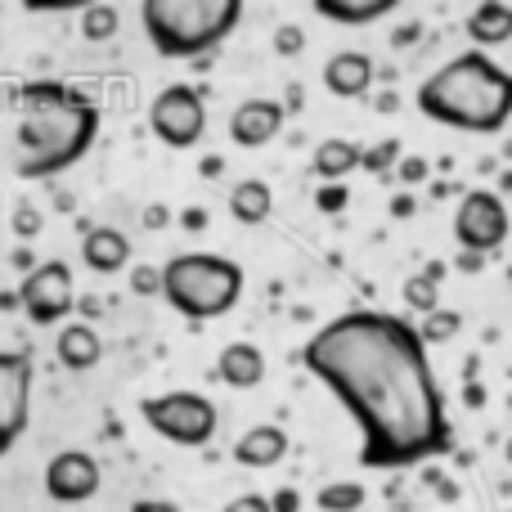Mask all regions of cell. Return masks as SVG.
<instances>
[{
	"label": "cell",
	"instance_id": "cell-1",
	"mask_svg": "<svg viewBox=\"0 0 512 512\" xmlns=\"http://www.w3.org/2000/svg\"><path fill=\"white\" fill-rule=\"evenodd\" d=\"M301 364L360 427V468L400 472L454 450V423L414 324L346 310L310 333Z\"/></svg>",
	"mask_w": 512,
	"mask_h": 512
},
{
	"label": "cell",
	"instance_id": "cell-2",
	"mask_svg": "<svg viewBox=\"0 0 512 512\" xmlns=\"http://www.w3.org/2000/svg\"><path fill=\"white\" fill-rule=\"evenodd\" d=\"M99 135V104L68 81H27L18 99V176L50 180L77 167Z\"/></svg>",
	"mask_w": 512,
	"mask_h": 512
},
{
	"label": "cell",
	"instance_id": "cell-3",
	"mask_svg": "<svg viewBox=\"0 0 512 512\" xmlns=\"http://www.w3.org/2000/svg\"><path fill=\"white\" fill-rule=\"evenodd\" d=\"M414 104L436 126L468 135H499L512 117V77L490 54L463 50L414 90Z\"/></svg>",
	"mask_w": 512,
	"mask_h": 512
},
{
	"label": "cell",
	"instance_id": "cell-4",
	"mask_svg": "<svg viewBox=\"0 0 512 512\" xmlns=\"http://www.w3.org/2000/svg\"><path fill=\"white\" fill-rule=\"evenodd\" d=\"M140 23L162 59H203L243 23V0H144Z\"/></svg>",
	"mask_w": 512,
	"mask_h": 512
},
{
	"label": "cell",
	"instance_id": "cell-5",
	"mask_svg": "<svg viewBox=\"0 0 512 512\" xmlns=\"http://www.w3.org/2000/svg\"><path fill=\"white\" fill-rule=\"evenodd\" d=\"M158 274H162L158 297H167V306L176 315H185L189 324L230 315L243 297V265L216 252H180Z\"/></svg>",
	"mask_w": 512,
	"mask_h": 512
},
{
	"label": "cell",
	"instance_id": "cell-6",
	"mask_svg": "<svg viewBox=\"0 0 512 512\" xmlns=\"http://www.w3.org/2000/svg\"><path fill=\"white\" fill-rule=\"evenodd\" d=\"M140 414L162 441L180 445V450H203V445H212L216 427H221V409H216L203 391H162V396H144Z\"/></svg>",
	"mask_w": 512,
	"mask_h": 512
},
{
	"label": "cell",
	"instance_id": "cell-7",
	"mask_svg": "<svg viewBox=\"0 0 512 512\" xmlns=\"http://www.w3.org/2000/svg\"><path fill=\"white\" fill-rule=\"evenodd\" d=\"M18 306H23L27 324L36 328H50L63 324V319L77 310V279H72V265L68 261H41L23 274L18 283Z\"/></svg>",
	"mask_w": 512,
	"mask_h": 512
},
{
	"label": "cell",
	"instance_id": "cell-8",
	"mask_svg": "<svg viewBox=\"0 0 512 512\" xmlns=\"http://www.w3.org/2000/svg\"><path fill=\"white\" fill-rule=\"evenodd\" d=\"M454 239L468 256L486 261L490 252H499L508 243V207L495 189H468L454 212Z\"/></svg>",
	"mask_w": 512,
	"mask_h": 512
},
{
	"label": "cell",
	"instance_id": "cell-9",
	"mask_svg": "<svg viewBox=\"0 0 512 512\" xmlns=\"http://www.w3.org/2000/svg\"><path fill=\"white\" fill-rule=\"evenodd\" d=\"M149 131L167 149H194L207 131V108L194 86H167L149 104Z\"/></svg>",
	"mask_w": 512,
	"mask_h": 512
},
{
	"label": "cell",
	"instance_id": "cell-10",
	"mask_svg": "<svg viewBox=\"0 0 512 512\" xmlns=\"http://www.w3.org/2000/svg\"><path fill=\"white\" fill-rule=\"evenodd\" d=\"M32 423V360L23 351H0V459L23 441Z\"/></svg>",
	"mask_w": 512,
	"mask_h": 512
},
{
	"label": "cell",
	"instance_id": "cell-11",
	"mask_svg": "<svg viewBox=\"0 0 512 512\" xmlns=\"http://www.w3.org/2000/svg\"><path fill=\"white\" fill-rule=\"evenodd\" d=\"M104 486V468L86 450H59L45 463V499L50 504H90Z\"/></svg>",
	"mask_w": 512,
	"mask_h": 512
},
{
	"label": "cell",
	"instance_id": "cell-12",
	"mask_svg": "<svg viewBox=\"0 0 512 512\" xmlns=\"http://www.w3.org/2000/svg\"><path fill=\"white\" fill-rule=\"evenodd\" d=\"M283 117H288V108L279 99H243L230 113V140L239 149H265V144L279 140Z\"/></svg>",
	"mask_w": 512,
	"mask_h": 512
},
{
	"label": "cell",
	"instance_id": "cell-13",
	"mask_svg": "<svg viewBox=\"0 0 512 512\" xmlns=\"http://www.w3.org/2000/svg\"><path fill=\"white\" fill-rule=\"evenodd\" d=\"M378 81V63L364 50H337L333 59L324 63V90L337 99H360L373 90Z\"/></svg>",
	"mask_w": 512,
	"mask_h": 512
},
{
	"label": "cell",
	"instance_id": "cell-14",
	"mask_svg": "<svg viewBox=\"0 0 512 512\" xmlns=\"http://www.w3.org/2000/svg\"><path fill=\"white\" fill-rule=\"evenodd\" d=\"M81 261L95 274H117L131 265V239L117 225H90L81 239Z\"/></svg>",
	"mask_w": 512,
	"mask_h": 512
},
{
	"label": "cell",
	"instance_id": "cell-15",
	"mask_svg": "<svg viewBox=\"0 0 512 512\" xmlns=\"http://www.w3.org/2000/svg\"><path fill=\"white\" fill-rule=\"evenodd\" d=\"M283 454H288V432L274 427V423H256V427H248V432L239 436V441H234V463L248 468V472L274 468Z\"/></svg>",
	"mask_w": 512,
	"mask_h": 512
},
{
	"label": "cell",
	"instance_id": "cell-16",
	"mask_svg": "<svg viewBox=\"0 0 512 512\" xmlns=\"http://www.w3.org/2000/svg\"><path fill=\"white\" fill-rule=\"evenodd\" d=\"M54 355H59V364L68 373H86V369H95V364L104 360V342H99L95 324L77 319V324L59 328V337H54Z\"/></svg>",
	"mask_w": 512,
	"mask_h": 512
},
{
	"label": "cell",
	"instance_id": "cell-17",
	"mask_svg": "<svg viewBox=\"0 0 512 512\" xmlns=\"http://www.w3.org/2000/svg\"><path fill=\"white\" fill-rule=\"evenodd\" d=\"M216 378H221L225 387H234V391L261 387V382H265V355H261V346L230 342L221 351V360H216Z\"/></svg>",
	"mask_w": 512,
	"mask_h": 512
},
{
	"label": "cell",
	"instance_id": "cell-18",
	"mask_svg": "<svg viewBox=\"0 0 512 512\" xmlns=\"http://www.w3.org/2000/svg\"><path fill=\"white\" fill-rule=\"evenodd\" d=\"M468 36H472V50L486 54L490 45H504L512 36V9L504 0H486L468 14Z\"/></svg>",
	"mask_w": 512,
	"mask_h": 512
},
{
	"label": "cell",
	"instance_id": "cell-19",
	"mask_svg": "<svg viewBox=\"0 0 512 512\" xmlns=\"http://www.w3.org/2000/svg\"><path fill=\"white\" fill-rule=\"evenodd\" d=\"M310 167H315V176L324 180V185H342V180L351 176L355 167H360V144L333 135V140L315 144V158H310Z\"/></svg>",
	"mask_w": 512,
	"mask_h": 512
},
{
	"label": "cell",
	"instance_id": "cell-20",
	"mask_svg": "<svg viewBox=\"0 0 512 512\" xmlns=\"http://www.w3.org/2000/svg\"><path fill=\"white\" fill-rule=\"evenodd\" d=\"M396 5L400 0H315V14L342 27H364V23H378V18L396 14Z\"/></svg>",
	"mask_w": 512,
	"mask_h": 512
},
{
	"label": "cell",
	"instance_id": "cell-21",
	"mask_svg": "<svg viewBox=\"0 0 512 512\" xmlns=\"http://www.w3.org/2000/svg\"><path fill=\"white\" fill-rule=\"evenodd\" d=\"M274 212V194L265 180H239L230 189V216L239 225H265Z\"/></svg>",
	"mask_w": 512,
	"mask_h": 512
},
{
	"label": "cell",
	"instance_id": "cell-22",
	"mask_svg": "<svg viewBox=\"0 0 512 512\" xmlns=\"http://www.w3.org/2000/svg\"><path fill=\"white\" fill-rule=\"evenodd\" d=\"M364 504H369V490H364V481H328V486L315 495V508L319 512H360Z\"/></svg>",
	"mask_w": 512,
	"mask_h": 512
},
{
	"label": "cell",
	"instance_id": "cell-23",
	"mask_svg": "<svg viewBox=\"0 0 512 512\" xmlns=\"http://www.w3.org/2000/svg\"><path fill=\"white\" fill-rule=\"evenodd\" d=\"M117 27H122V14H117V5H108V0H95V5L81 9V36H86L90 45L113 41Z\"/></svg>",
	"mask_w": 512,
	"mask_h": 512
},
{
	"label": "cell",
	"instance_id": "cell-24",
	"mask_svg": "<svg viewBox=\"0 0 512 512\" xmlns=\"http://www.w3.org/2000/svg\"><path fill=\"white\" fill-rule=\"evenodd\" d=\"M400 292H405V306H409V310H418V315H432V310H441V283L427 279L423 270L409 274L405 288H400Z\"/></svg>",
	"mask_w": 512,
	"mask_h": 512
},
{
	"label": "cell",
	"instance_id": "cell-25",
	"mask_svg": "<svg viewBox=\"0 0 512 512\" xmlns=\"http://www.w3.org/2000/svg\"><path fill=\"white\" fill-rule=\"evenodd\" d=\"M459 328H463L459 310H432V315H423V324H414V333L423 346H436V342H450Z\"/></svg>",
	"mask_w": 512,
	"mask_h": 512
},
{
	"label": "cell",
	"instance_id": "cell-26",
	"mask_svg": "<svg viewBox=\"0 0 512 512\" xmlns=\"http://www.w3.org/2000/svg\"><path fill=\"white\" fill-rule=\"evenodd\" d=\"M400 158H405V144L400 140H378V144H369V149H360V167L369 171V176H391Z\"/></svg>",
	"mask_w": 512,
	"mask_h": 512
},
{
	"label": "cell",
	"instance_id": "cell-27",
	"mask_svg": "<svg viewBox=\"0 0 512 512\" xmlns=\"http://www.w3.org/2000/svg\"><path fill=\"white\" fill-rule=\"evenodd\" d=\"M131 292H135V297H158V292H162V274L153 270V265H135V270H131Z\"/></svg>",
	"mask_w": 512,
	"mask_h": 512
},
{
	"label": "cell",
	"instance_id": "cell-28",
	"mask_svg": "<svg viewBox=\"0 0 512 512\" xmlns=\"http://www.w3.org/2000/svg\"><path fill=\"white\" fill-rule=\"evenodd\" d=\"M315 207H319L324 216L342 212V207H346V185H324V189L315 194Z\"/></svg>",
	"mask_w": 512,
	"mask_h": 512
},
{
	"label": "cell",
	"instance_id": "cell-29",
	"mask_svg": "<svg viewBox=\"0 0 512 512\" xmlns=\"http://www.w3.org/2000/svg\"><path fill=\"white\" fill-rule=\"evenodd\" d=\"M301 45H306L301 27H279V32H274V50L279 54H301Z\"/></svg>",
	"mask_w": 512,
	"mask_h": 512
},
{
	"label": "cell",
	"instance_id": "cell-30",
	"mask_svg": "<svg viewBox=\"0 0 512 512\" xmlns=\"http://www.w3.org/2000/svg\"><path fill=\"white\" fill-rule=\"evenodd\" d=\"M396 171H400V180H405V185H418V180L427 176V158L409 153V158H400V162H396Z\"/></svg>",
	"mask_w": 512,
	"mask_h": 512
},
{
	"label": "cell",
	"instance_id": "cell-31",
	"mask_svg": "<svg viewBox=\"0 0 512 512\" xmlns=\"http://www.w3.org/2000/svg\"><path fill=\"white\" fill-rule=\"evenodd\" d=\"M225 512H270V499L256 495V490H248V495L230 499V504H225Z\"/></svg>",
	"mask_w": 512,
	"mask_h": 512
},
{
	"label": "cell",
	"instance_id": "cell-32",
	"mask_svg": "<svg viewBox=\"0 0 512 512\" xmlns=\"http://www.w3.org/2000/svg\"><path fill=\"white\" fill-rule=\"evenodd\" d=\"M270 499V512H301V495L292 486H283L279 495H265Z\"/></svg>",
	"mask_w": 512,
	"mask_h": 512
},
{
	"label": "cell",
	"instance_id": "cell-33",
	"mask_svg": "<svg viewBox=\"0 0 512 512\" xmlns=\"http://www.w3.org/2000/svg\"><path fill=\"white\" fill-rule=\"evenodd\" d=\"M131 512H180V504H171V499H135Z\"/></svg>",
	"mask_w": 512,
	"mask_h": 512
},
{
	"label": "cell",
	"instance_id": "cell-34",
	"mask_svg": "<svg viewBox=\"0 0 512 512\" xmlns=\"http://www.w3.org/2000/svg\"><path fill=\"white\" fill-rule=\"evenodd\" d=\"M14 225H18V234H36V230H41V216H36L32 207H23V212L14 216Z\"/></svg>",
	"mask_w": 512,
	"mask_h": 512
},
{
	"label": "cell",
	"instance_id": "cell-35",
	"mask_svg": "<svg viewBox=\"0 0 512 512\" xmlns=\"http://www.w3.org/2000/svg\"><path fill=\"white\" fill-rule=\"evenodd\" d=\"M391 216H396V221H409V216H414V198H409V194L391 198Z\"/></svg>",
	"mask_w": 512,
	"mask_h": 512
},
{
	"label": "cell",
	"instance_id": "cell-36",
	"mask_svg": "<svg viewBox=\"0 0 512 512\" xmlns=\"http://www.w3.org/2000/svg\"><path fill=\"white\" fill-rule=\"evenodd\" d=\"M144 225H149V230H162V225H167V207L153 203L149 212H144Z\"/></svg>",
	"mask_w": 512,
	"mask_h": 512
},
{
	"label": "cell",
	"instance_id": "cell-37",
	"mask_svg": "<svg viewBox=\"0 0 512 512\" xmlns=\"http://www.w3.org/2000/svg\"><path fill=\"white\" fill-rule=\"evenodd\" d=\"M203 216H207V212H203V207H189V212H185V225H194V230H203V225H207V221H203Z\"/></svg>",
	"mask_w": 512,
	"mask_h": 512
}]
</instances>
